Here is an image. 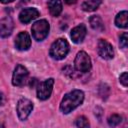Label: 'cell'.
Here are the masks:
<instances>
[{
  "mask_svg": "<svg viewBox=\"0 0 128 128\" xmlns=\"http://www.w3.org/2000/svg\"><path fill=\"white\" fill-rule=\"evenodd\" d=\"M83 100L84 93L81 90H73L63 97L60 103V110L62 111V113L68 114L72 110L80 106L83 103Z\"/></svg>",
  "mask_w": 128,
  "mask_h": 128,
  "instance_id": "obj_1",
  "label": "cell"
},
{
  "mask_svg": "<svg viewBox=\"0 0 128 128\" xmlns=\"http://www.w3.org/2000/svg\"><path fill=\"white\" fill-rule=\"evenodd\" d=\"M68 52H69V44H68V42L63 38H59L56 41H54L53 44L51 45L49 54L53 59L61 60V59L66 57Z\"/></svg>",
  "mask_w": 128,
  "mask_h": 128,
  "instance_id": "obj_2",
  "label": "cell"
},
{
  "mask_svg": "<svg viewBox=\"0 0 128 128\" xmlns=\"http://www.w3.org/2000/svg\"><path fill=\"white\" fill-rule=\"evenodd\" d=\"M50 30V25L48 23V21L42 19V20H38L36 21L31 28L32 31V36L36 41H42L44 40Z\"/></svg>",
  "mask_w": 128,
  "mask_h": 128,
  "instance_id": "obj_3",
  "label": "cell"
},
{
  "mask_svg": "<svg viewBox=\"0 0 128 128\" xmlns=\"http://www.w3.org/2000/svg\"><path fill=\"white\" fill-rule=\"evenodd\" d=\"M74 67L78 72H88L91 69V59L89 55L84 51L78 52L74 60Z\"/></svg>",
  "mask_w": 128,
  "mask_h": 128,
  "instance_id": "obj_4",
  "label": "cell"
},
{
  "mask_svg": "<svg viewBox=\"0 0 128 128\" xmlns=\"http://www.w3.org/2000/svg\"><path fill=\"white\" fill-rule=\"evenodd\" d=\"M54 85V79L49 78L44 80L42 83L38 84L37 86V97L40 100H46L51 96L52 90Z\"/></svg>",
  "mask_w": 128,
  "mask_h": 128,
  "instance_id": "obj_5",
  "label": "cell"
},
{
  "mask_svg": "<svg viewBox=\"0 0 128 128\" xmlns=\"http://www.w3.org/2000/svg\"><path fill=\"white\" fill-rule=\"evenodd\" d=\"M29 72L28 70L21 64H18L13 72L12 76V83L14 86H22L28 80Z\"/></svg>",
  "mask_w": 128,
  "mask_h": 128,
  "instance_id": "obj_6",
  "label": "cell"
},
{
  "mask_svg": "<svg viewBox=\"0 0 128 128\" xmlns=\"http://www.w3.org/2000/svg\"><path fill=\"white\" fill-rule=\"evenodd\" d=\"M32 109H33V103L29 99H27V98L20 99L17 103V108H16L19 119L22 121L25 120L31 113Z\"/></svg>",
  "mask_w": 128,
  "mask_h": 128,
  "instance_id": "obj_7",
  "label": "cell"
},
{
  "mask_svg": "<svg viewBox=\"0 0 128 128\" xmlns=\"http://www.w3.org/2000/svg\"><path fill=\"white\" fill-rule=\"evenodd\" d=\"M97 52L101 58L106 60H110L114 57V50L112 45L107 40H104V39H100L98 41Z\"/></svg>",
  "mask_w": 128,
  "mask_h": 128,
  "instance_id": "obj_8",
  "label": "cell"
},
{
  "mask_svg": "<svg viewBox=\"0 0 128 128\" xmlns=\"http://www.w3.org/2000/svg\"><path fill=\"white\" fill-rule=\"evenodd\" d=\"M31 46V38L27 32H20L15 39V47L20 51H26Z\"/></svg>",
  "mask_w": 128,
  "mask_h": 128,
  "instance_id": "obj_9",
  "label": "cell"
},
{
  "mask_svg": "<svg viewBox=\"0 0 128 128\" xmlns=\"http://www.w3.org/2000/svg\"><path fill=\"white\" fill-rule=\"evenodd\" d=\"M14 28V23L11 17L7 16L0 20V36L2 38H6L11 35Z\"/></svg>",
  "mask_w": 128,
  "mask_h": 128,
  "instance_id": "obj_10",
  "label": "cell"
},
{
  "mask_svg": "<svg viewBox=\"0 0 128 128\" xmlns=\"http://www.w3.org/2000/svg\"><path fill=\"white\" fill-rule=\"evenodd\" d=\"M38 16H39V11L36 8H25L20 12L19 20L22 23L26 24V23H29L30 21L34 20Z\"/></svg>",
  "mask_w": 128,
  "mask_h": 128,
  "instance_id": "obj_11",
  "label": "cell"
},
{
  "mask_svg": "<svg viewBox=\"0 0 128 128\" xmlns=\"http://www.w3.org/2000/svg\"><path fill=\"white\" fill-rule=\"evenodd\" d=\"M86 32L87 31H86V27L84 24H80V25L74 27L71 31V34H70L72 41L76 44L81 43L86 36Z\"/></svg>",
  "mask_w": 128,
  "mask_h": 128,
  "instance_id": "obj_12",
  "label": "cell"
},
{
  "mask_svg": "<svg viewBox=\"0 0 128 128\" xmlns=\"http://www.w3.org/2000/svg\"><path fill=\"white\" fill-rule=\"evenodd\" d=\"M48 9L52 16H59L62 11V2L60 0H48Z\"/></svg>",
  "mask_w": 128,
  "mask_h": 128,
  "instance_id": "obj_13",
  "label": "cell"
},
{
  "mask_svg": "<svg viewBox=\"0 0 128 128\" xmlns=\"http://www.w3.org/2000/svg\"><path fill=\"white\" fill-rule=\"evenodd\" d=\"M89 22H90V26L92 27V29H94L96 31H99V32L104 31V29H105L104 22H103V20L101 19L100 16H98V15L91 16L90 19H89Z\"/></svg>",
  "mask_w": 128,
  "mask_h": 128,
  "instance_id": "obj_14",
  "label": "cell"
},
{
  "mask_svg": "<svg viewBox=\"0 0 128 128\" xmlns=\"http://www.w3.org/2000/svg\"><path fill=\"white\" fill-rule=\"evenodd\" d=\"M115 25L119 28H127L128 26V12L121 11L115 18Z\"/></svg>",
  "mask_w": 128,
  "mask_h": 128,
  "instance_id": "obj_15",
  "label": "cell"
},
{
  "mask_svg": "<svg viewBox=\"0 0 128 128\" xmlns=\"http://www.w3.org/2000/svg\"><path fill=\"white\" fill-rule=\"evenodd\" d=\"M101 3H102V0H86L85 2L82 3L81 8L84 11L92 12V11H95L96 9H98V7L101 5Z\"/></svg>",
  "mask_w": 128,
  "mask_h": 128,
  "instance_id": "obj_16",
  "label": "cell"
},
{
  "mask_svg": "<svg viewBox=\"0 0 128 128\" xmlns=\"http://www.w3.org/2000/svg\"><path fill=\"white\" fill-rule=\"evenodd\" d=\"M108 124H109V126H112V127H115V126H117V125H119L120 123H121V121H122V117L120 116V115H118V114H112V115H110L109 117H108Z\"/></svg>",
  "mask_w": 128,
  "mask_h": 128,
  "instance_id": "obj_17",
  "label": "cell"
},
{
  "mask_svg": "<svg viewBox=\"0 0 128 128\" xmlns=\"http://www.w3.org/2000/svg\"><path fill=\"white\" fill-rule=\"evenodd\" d=\"M75 124H76L77 127H81V128H87V127H89V122H88L87 118L84 117V116L78 117L76 119V121H75Z\"/></svg>",
  "mask_w": 128,
  "mask_h": 128,
  "instance_id": "obj_18",
  "label": "cell"
},
{
  "mask_svg": "<svg viewBox=\"0 0 128 128\" xmlns=\"http://www.w3.org/2000/svg\"><path fill=\"white\" fill-rule=\"evenodd\" d=\"M120 46L122 48H126L127 45H128V35H127V32H124L120 35Z\"/></svg>",
  "mask_w": 128,
  "mask_h": 128,
  "instance_id": "obj_19",
  "label": "cell"
},
{
  "mask_svg": "<svg viewBox=\"0 0 128 128\" xmlns=\"http://www.w3.org/2000/svg\"><path fill=\"white\" fill-rule=\"evenodd\" d=\"M105 91H109V87H108L106 84H101V85L99 86V95H100L103 99L107 98V96L109 95V94L105 93Z\"/></svg>",
  "mask_w": 128,
  "mask_h": 128,
  "instance_id": "obj_20",
  "label": "cell"
},
{
  "mask_svg": "<svg viewBox=\"0 0 128 128\" xmlns=\"http://www.w3.org/2000/svg\"><path fill=\"white\" fill-rule=\"evenodd\" d=\"M119 80H120V83H121L123 86L126 87V86L128 85V74H127V72H123V73L120 75Z\"/></svg>",
  "mask_w": 128,
  "mask_h": 128,
  "instance_id": "obj_21",
  "label": "cell"
},
{
  "mask_svg": "<svg viewBox=\"0 0 128 128\" xmlns=\"http://www.w3.org/2000/svg\"><path fill=\"white\" fill-rule=\"evenodd\" d=\"M4 100H5V99H4V95H3V94L0 92V106H2V105H3Z\"/></svg>",
  "mask_w": 128,
  "mask_h": 128,
  "instance_id": "obj_22",
  "label": "cell"
},
{
  "mask_svg": "<svg viewBox=\"0 0 128 128\" xmlns=\"http://www.w3.org/2000/svg\"><path fill=\"white\" fill-rule=\"evenodd\" d=\"M35 83H37V80H36L35 78L31 79V82H30V86H31V87H34V86H35Z\"/></svg>",
  "mask_w": 128,
  "mask_h": 128,
  "instance_id": "obj_23",
  "label": "cell"
},
{
  "mask_svg": "<svg viewBox=\"0 0 128 128\" xmlns=\"http://www.w3.org/2000/svg\"><path fill=\"white\" fill-rule=\"evenodd\" d=\"M14 0H0V2L1 3H3V4H7V3H11V2H13Z\"/></svg>",
  "mask_w": 128,
  "mask_h": 128,
  "instance_id": "obj_24",
  "label": "cell"
},
{
  "mask_svg": "<svg viewBox=\"0 0 128 128\" xmlns=\"http://www.w3.org/2000/svg\"><path fill=\"white\" fill-rule=\"evenodd\" d=\"M64 1H65L67 4H74L77 0H64Z\"/></svg>",
  "mask_w": 128,
  "mask_h": 128,
  "instance_id": "obj_25",
  "label": "cell"
}]
</instances>
